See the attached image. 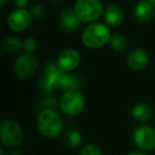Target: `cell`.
Segmentation results:
<instances>
[{
	"label": "cell",
	"mask_w": 155,
	"mask_h": 155,
	"mask_svg": "<svg viewBox=\"0 0 155 155\" xmlns=\"http://www.w3.org/2000/svg\"><path fill=\"white\" fill-rule=\"evenodd\" d=\"M112 38L110 30L107 26L101 22H93L84 29L82 33V43L89 49H98L107 43Z\"/></svg>",
	"instance_id": "obj_1"
},
{
	"label": "cell",
	"mask_w": 155,
	"mask_h": 155,
	"mask_svg": "<svg viewBox=\"0 0 155 155\" xmlns=\"http://www.w3.org/2000/svg\"><path fill=\"white\" fill-rule=\"evenodd\" d=\"M39 133L45 137H56L61 133L63 122L60 115L51 108L41 110L37 118Z\"/></svg>",
	"instance_id": "obj_2"
},
{
	"label": "cell",
	"mask_w": 155,
	"mask_h": 155,
	"mask_svg": "<svg viewBox=\"0 0 155 155\" xmlns=\"http://www.w3.org/2000/svg\"><path fill=\"white\" fill-rule=\"evenodd\" d=\"M74 12L81 22H95L103 13V5L100 0H77Z\"/></svg>",
	"instance_id": "obj_3"
},
{
	"label": "cell",
	"mask_w": 155,
	"mask_h": 155,
	"mask_svg": "<svg viewBox=\"0 0 155 155\" xmlns=\"http://www.w3.org/2000/svg\"><path fill=\"white\" fill-rule=\"evenodd\" d=\"M22 130L19 123L14 120H5L0 125V139L5 147H17L22 140Z\"/></svg>",
	"instance_id": "obj_4"
},
{
	"label": "cell",
	"mask_w": 155,
	"mask_h": 155,
	"mask_svg": "<svg viewBox=\"0 0 155 155\" xmlns=\"http://www.w3.org/2000/svg\"><path fill=\"white\" fill-rule=\"evenodd\" d=\"M60 107L65 114L77 116L81 114L85 108L84 97L77 91H66L60 99Z\"/></svg>",
	"instance_id": "obj_5"
},
{
	"label": "cell",
	"mask_w": 155,
	"mask_h": 155,
	"mask_svg": "<svg viewBox=\"0 0 155 155\" xmlns=\"http://www.w3.org/2000/svg\"><path fill=\"white\" fill-rule=\"evenodd\" d=\"M64 71H62L54 63H48L44 70L41 73L39 78V89L44 93L48 94L50 91L58 88V80Z\"/></svg>",
	"instance_id": "obj_6"
},
{
	"label": "cell",
	"mask_w": 155,
	"mask_h": 155,
	"mask_svg": "<svg viewBox=\"0 0 155 155\" xmlns=\"http://www.w3.org/2000/svg\"><path fill=\"white\" fill-rule=\"evenodd\" d=\"M38 62L33 53H26L19 56L14 65V72L20 79H28L36 71Z\"/></svg>",
	"instance_id": "obj_7"
},
{
	"label": "cell",
	"mask_w": 155,
	"mask_h": 155,
	"mask_svg": "<svg viewBox=\"0 0 155 155\" xmlns=\"http://www.w3.org/2000/svg\"><path fill=\"white\" fill-rule=\"evenodd\" d=\"M135 144L142 151H152L155 149V130L149 125H141L133 133Z\"/></svg>",
	"instance_id": "obj_8"
},
{
	"label": "cell",
	"mask_w": 155,
	"mask_h": 155,
	"mask_svg": "<svg viewBox=\"0 0 155 155\" xmlns=\"http://www.w3.org/2000/svg\"><path fill=\"white\" fill-rule=\"evenodd\" d=\"M32 16L30 11L26 9H15L10 13L7 19L8 27L14 32H21L25 31L31 24Z\"/></svg>",
	"instance_id": "obj_9"
},
{
	"label": "cell",
	"mask_w": 155,
	"mask_h": 155,
	"mask_svg": "<svg viewBox=\"0 0 155 155\" xmlns=\"http://www.w3.org/2000/svg\"><path fill=\"white\" fill-rule=\"evenodd\" d=\"M81 63L80 53L74 49H66L62 51L58 56L55 64L64 72H70L78 68Z\"/></svg>",
	"instance_id": "obj_10"
},
{
	"label": "cell",
	"mask_w": 155,
	"mask_h": 155,
	"mask_svg": "<svg viewBox=\"0 0 155 155\" xmlns=\"http://www.w3.org/2000/svg\"><path fill=\"white\" fill-rule=\"evenodd\" d=\"M148 61H149L148 53L143 49L136 48V49H133L129 53L127 58V64L130 69L135 71H139L142 70L143 68H146L147 64H148Z\"/></svg>",
	"instance_id": "obj_11"
},
{
	"label": "cell",
	"mask_w": 155,
	"mask_h": 155,
	"mask_svg": "<svg viewBox=\"0 0 155 155\" xmlns=\"http://www.w3.org/2000/svg\"><path fill=\"white\" fill-rule=\"evenodd\" d=\"M58 21H60L61 28L68 33H72L74 31H77L81 24L80 19L78 18L74 10H70V9L64 10L60 14Z\"/></svg>",
	"instance_id": "obj_12"
},
{
	"label": "cell",
	"mask_w": 155,
	"mask_h": 155,
	"mask_svg": "<svg viewBox=\"0 0 155 155\" xmlns=\"http://www.w3.org/2000/svg\"><path fill=\"white\" fill-rule=\"evenodd\" d=\"M124 14L119 5H110L104 12V20L110 27H118L122 24Z\"/></svg>",
	"instance_id": "obj_13"
},
{
	"label": "cell",
	"mask_w": 155,
	"mask_h": 155,
	"mask_svg": "<svg viewBox=\"0 0 155 155\" xmlns=\"http://www.w3.org/2000/svg\"><path fill=\"white\" fill-rule=\"evenodd\" d=\"M152 3L149 0H141L135 7V17L141 22H148L152 19L154 10Z\"/></svg>",
	"instance_id": "obj_14"
},
{
	"label": "cell",
	"mask_w": 155,
	"mask_h": 155,
	"mask_svg": "<svg viewBox=\"0 0 155 155\" xmlns=\"http://www.w3.org/2000/svg\"><path fill=\"white\" fill-rule=\"evenodd\" d=\"M81 86L80 78L69 72H63L58 80V88L64 89L66 91H74Z\"/></svg>",
	"instance_id": "obj_15"
},
{
	"label": "cell",
	"mask_w": 155,
	"mask_h": 155,
	"mask_svg": "<svg viewBox=\"0 0 155 155\" xmlns=\"http://www.w3.org/2000/svg\"><path fill=\"white\" fill-rule=\"evenodd\" d=\"M153 110L147 103H138L132 110V116L138 122H147L152 118Z\"/></svg>",
	"instance_id": "obj_16"
},
{
	"label": "cell",
	"mask_w": 155,
	"mask_h": 155,
	"mask_svg": "<svg viewBox=\"0 0 155 155\" xmlns=\"http://www.w3.org/2000/svg\"><path fill=\"white\" fill-rule=\"evenodd\" d=\"M24 47V41L19 37L16 36H10L3 39L2 41V48L7 53H17Z\"/></svg>",
	"instance_id": "obj_17"
},
{
	"label": "cell",
	"mask_w": 155,
	"mask_h": 155,
	"mask_svg": "<svg viewBox=\"0 0 155 155\" xmlns=\"http://www.w3.org/2000/svg\"><path fill=\"white\" fill-rule=\"evenodd\" d=\"M65 143L71 149H77L82 144V135L77 130H69L65 133Z\"/></svg>",
	"instance_id": "obj_18"
},
{
	"label": "cell",
	"mask_w": 155,
	"mask_h": 155,
	"mask_svg": "<svg viewBox=\"0 0 155 155\" xmlns=\"http://www.w3.org/2000/svg\"><path fill=\"white\" fill-rule=\"evenodd\" d=\"M112 48L117 52H122L127 47V41L121 34H114L112 35V38L110 41Z\"/></svg>",
	"instance_id": "obj_19"
},
{
	"label": "cell",
	"mask_w": 155,
	"mask_h": 155,
	"mask_svg": "<svg viewBox=\"0 0 155 155\" xmlns=\"http://www.w3.org/2000/svg\"><path fill=\"white\" fill-rule=\"evenodd\" d=\"M80 155H102V153L101 150L96 144L88 143L83 147V149L80 152Z\"/></svg>",
	"instance_id": "obj_20"
},
{
	"label": "cell",
	"mask_w": 155,
	"mask_h": 155,
	"mask_svg": "<svg viewBox=\"0 0 155 155\" xmlns=\"http://www.w3.org/2000/svg\"><path fill=\"white\" fill-rule=\"evenodd\" d=\"M36 47H37L36 41L33 37H27L24 41V47H22V49L25 50L26 53H33L36 50Z\"/></svg>",
	"instance_id": "obj_21"
},
{
	"label": "cell",
	"mask_w": 155,
	"mask_h": 155,
	"mask_svg": "<svg viewBox=\"0 0 155 155\" xmlns=\"http://www.w3.org/2000/svg\"><path fill=\"white\" fill-rule=\"evenodd\" d=\"M30 13H31L32 18H34V19H41V18L44 17L46 11H45V9H44L43 5H34V7L31 9Z\"/></svg>",
	"instance_id": "obj_22"
},
{
	"label": "cell",
	"mask_w": 155,
	"mask_h": 155,
	"mask_svg": "<svg viewBox=\"0 0 155 155\" xmlns=\"http://www.w3.org/2000/svg\"><path fill=\"white\" fill-rule=\"evenodd\" d=\"M41 104L44 105L43 110H45V108H51V110H54L56 106V101L54 98H46V99L43 100Z\"/></svg>",
	"instance_id": "obj_23"
},
{
	"label": "cell",
	"mask_w": 155,
	"mask_h": 155,
	"mask_svg": "<svg viewBox=\"0 0 155 155\" xmlns=\"http://www.w3.org/2000/svg\"><path fill=\"white\" fill-rule=\"evenodd\" d=\"M14 5L17 7V9H25L28 5V0H14Z\"/></svg>",
	"instance_id": "obj_24"
},
{
	"label": "cell",
	"mask_w": 155,
	"mask_h": 155,
	"mask_svg": "<svg viewBox=\"0 0 155 155\" xmlns=\"http://www.w3.org/2000/svg\"><path fill=\"white\" fill-rule=\"evenodd\" d=\"M8 3H9V0H0V7H1V9H5Z\"/></svg>",
	"instance_id": "obj_25"
},
{
	"label": "cell",
	"mask_w": 155,
	"mask_h": 155,
	"mask_svg": "<svg viewBox=\"0 0 155 155\" xmlns=\"http://www.w3.org/2000/svg\"><path fill=\"white\" fill-rule=\"evenodd\" d=\"M129 155H146V154L143 152H141V151H133Z\"/></svg>",
	"instance_id": "obj_26"
},
{
	"label": "cell",
	"mask_w": 155,
	"mask_h": 155,
	"mask_svg": "<svg viewBox=\"0 0 155 155\" xmlns=\"http://www.w3.org/2000/svg\"><path fill=\"white\" fill-rule=\"evenodd\" d=\"M10 155H21L19 152H16V151H14V152H11L10 153Z\"/></svg>",
	"instance_id": "obj_27"
},
{
	"label": "cell",
	"mask_w": 155,
	"mask_h": 155,
	"mask_svg": "<svg viewBox=\"0 0 155 155\" xmlns=\"http://www.w3.org/2000/svg\"><path fill=\"white\" fill-rule=\"evenodd\" d=\"M50 1H51L52 3H58V2H61L62 0H50Z\"/></svg>",
	"instance_id": "obj_28"
},
{
	"label": "cell",
	"mask_w": 155,
	"mask_h": 155,
	"mask_svg": "<svg viewBox=\"0 0 155 155\" xmlns=\"http://www.w3.org/2000/svg\"><path fill=\"white\" fill-rule=\"evenodd\" d=\"M149 1H150V2L152 3V5H153V7L155 8V0H149Z\"/></svg>",
	"instance_id": "obj_29"
},
{
	"label": "cell",
	"mask_w": 155,
	"mask_h": 155,
	"mask_svg": "<svg viewBox=\"0 0 155 155\" xmlns=\"http://www.w3.org/2000/svg\"><path fill=\"white\" fill-rule=\"evenodd\" d=\"M0 155H5V151H3L2 148L0 149Z\"/></svg>",
	"instance_id": "obj_30"
}]
</instances>
